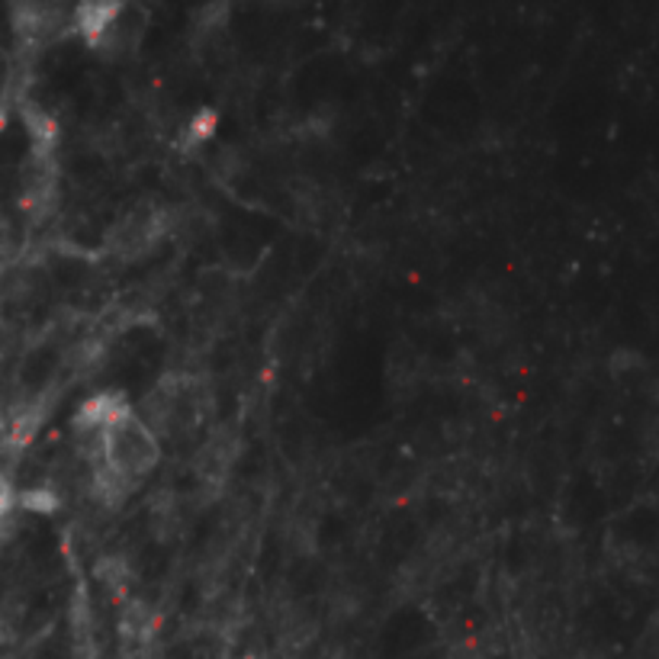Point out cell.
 Wrapping results in <instances>:
<instances>
[{
	"instance_id": "cell-1",
	"label": "cell",
	"mask_w": 659,
	"mask_h": 659,
	"mask_svg": "<svg viewBox=\"0 0 659 659\" xmlns=\"http://www.w3.org/2000/svg\"><path fill=\"white\" fill-rule=\"evenodd\" d=\"M210 413V393L197 377H165L145 400V409L139 418L149 424V431L159 438L183 441L193 431H200L203 418Z\"/></svg>"
},
{
	"instance_id": "cell-2",
	"label": "cell",
	"mask_w": 659,
	"mask_h": 659,
	"mask_svg": "<svg viewBox=\"0 0 659 659\" xmlns=\"http://www.w3.org/2000/svg\"><path fill=\"white\" fill-rule=\"evenodd\" d=\"M167 232V213L159 206H139L110 232V251L123 261H136L145 251H152L155 242Z\"/></svg>"
},
{
	"instance_id": "cell-3",
	"label": "cell",
	"mask_w": 659,
	"mask_h": 659,
	"mask_svg": "<svg viewBox=\"0 0 659 659\" xmlns=\"http://www.w3.org/2000/svg\"><path fill=\"white\" fill-rule=\"evenodd\" d=\"M72 29V10L52 3H20L13 7V33L23 46H46Z\"/></svg>"
},
{
	"instance_id": "cell-4",
	"label": "cell",
	"mask_w": 659,
	"mask_h": 659,
	"mask_svg": "<svg viewBox=\"0 0 659 659\" xmlns=\"http://www.w3.org/2000/svg\"><path fill=\"white\" fill-rule=\"evenodd\" d=\"M132 413L129 400L123 390H100L97 396H90L87 403H81V409L72 418V428L81 441H93L100 438L106 428H113L116 421H123L126 415Z\"/></svg>"
},
{
	"instance_id": "cell-5",
	"label": "cell",
	"mask_w": 659,
	"mask_h": 659,
	"mask_svg": "<svg viewBox=\"0 0 659 659\" xmlns=\"http://www.w3.org/2000/svg\"><path fill=\"white\" fill-rule=\"evenodd\" d=\"M119 10H123V3H81L72 10V29L81 33L90 49H97V42L106 36L110 23L119 16Z\"/></svg>"
},
{
	"instance_id": "cell-6",
	"label": "cell",
	"mask_w": 659,
	"mask_h": 659,
	"mask_svg": "<svg viewBox=\"0 0 659 659\" xmlns=\"http://www.w3.org/2000/svg\"><path fill=\"white\" fill-rule=\"evenodd\" d=\"M216 126H219V113L216 110H200V113H193V119L187 123V129H183V136H180V152H193V149H200L203 142H210L213 136H216Z\"/></svg>"
},
{
	"instance_id": "cell-7",
	"label": "cell",
	"mask_w": 659,
	"mask_h": 659,
	"mask_svg": "<svg viewBox=\"0 0 659 659\" xmlns=\"http://www.w3.org/2000/svg\"><path fill=\"white\" fill-rule=\"evenodd\" d=\"M16 508H23L26 515H55L62 508V495L52 486H33L16 493Z\"/></svg>"
},
{
	"instance_id": "cell-8",
	"label": "cell",
	"mask_w": 659,
	"mask_h": 659,
	"mask_svg": "<svg viewBox=\"0 0 659 659\" xmlns=\"http://www.w3.org/2000/svg\"><path fill=\"white\" fill-rule=\"evenodd\" d=\"M13 508H16V490H13V483L0 473V521H3Z\"/></svg>"
},
{
	"instance_id": "cell-9",
	"label": "cell",
	"mask_w": 659,
	"mask_h": 659,
	"mask_svg": "<svg viewBox=\"0 0 659 659\" xmlns=\"http://www.w3.org/2000/svg\"><path fill=\"white\" fill-rule=\"evenodd\" d=\"M10 431V418H7V413H3V406H0V438Z\"/></svg>"
},
{
	"instance_id": "cell-10",
	"label": "cell",
	"mask_w": 659,
	"mask_h": 659,
	"mask_svg": "<svg viewBox=\"0 0 659 659\" xmlns=\"http://www.w3.org/2000/svg\"><path fill=\"white\" fill-rule=\"evenodd\" d=\"M3 126H7V113L0 110V132H3Z\"/></svg>"
}]
</instances>
